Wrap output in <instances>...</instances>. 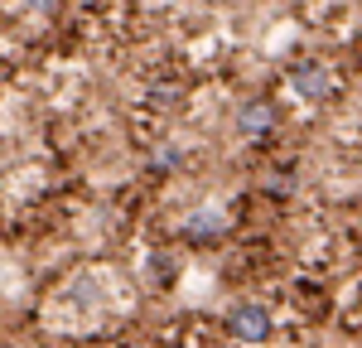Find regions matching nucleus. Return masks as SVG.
<instances>
[{"instance_id":"obj_4","label":"nucleus","mask_w":362,"mask_h":348,"mask_svg":"<svg viewBox=\"0 0 362 348\" xmlns=\"http://www.w3.org/2000/svg\"><path fill=\"white\" fill-rule=\"evenodd\" d=\"M223 228H227V218H223V213H218V208H198L194 218L184 223V232H189L194 242H208V237H218V232H223Z\"/></svg>"},{"instance_id":"obj_2","label":"nucleus","mask_w":362,"mask_h":348,"mask_svg":"<svg viewBox=\"0 0 362 348\" xmlns=\"http://www.w3.org/2000/svg\"><path fill=\"white\" fill-rule=\"evenodd\" d=\"M290 92L305 102H324L334 92V73L324 63H300V68H290Z\"/></svg>"},{"instance_id":"obj_3","label":"nucleus","mask_w":362,"mask_h":348,"mask_svg":"<svg viewBox=\"0 0 362 348\" xmlns=\"http://www.w3.org/2000/svg\"><path fill=\"white\" fill-rule=\"evenodd\" d=\"M271 126H276V107L271 102H261V97H251L237 107V131L247 136V141H261V136H271Z\"/></svg>"},{"instance_id":"obj_1","label":"nucleus","mask_w":362,"mask_h":348,"mask_svg":"<svg viewBox=\"0 0 362 348\" xmlns=\"http://www.w3.org/2000/svg\"><path fill=\"white\" fill-rule=\"evenodd\" d=\"M227 334L242 339V344H266V339H271V310L256 305V300L232 305V315H227Z\"/></svg>"},{"instance_id":"obj_5","label":"nucleus","mask_w":362,"mask_h":348,"mask_svg":"<svg viewBox=\"0 0 362 348\" xmlns=\"http://www.w3.org/2000/svg\"><path fill=\"white\" fill-rule=\"evenodd\" d=\"M63 0H25V10H39V15H49V10H58Z\"/></svg>"}]
</instances>
